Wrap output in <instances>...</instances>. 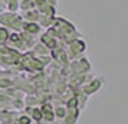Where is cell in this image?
Returning <instances> with one entry per match:
<instances>
[{
  "label": "cell",
  "instance_id": "cell-1",
  "mask_svg": "<svg viewBox=\"0 0 128 124\" xmlns=\"http://www.w3.org/2000/svg\"><path fill=\"white\" fill-rule=\"evenodd\" d=\"M20 123L22 124H30V118L29 117H26V115H22V117H20Z\"/></svg>",
  "mask_w": 128,
  "mask_h": 124
}]
</instances>
